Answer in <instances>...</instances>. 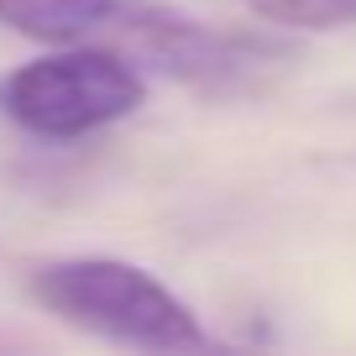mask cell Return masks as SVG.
Wrapping results in <instances>:
<instances>
[{
  "instance_id": "277c9868",
  "label": "cell",
  "mask_w": 356,
  "mask_h": 356,
  "mask_svg": "<svg viewBox=\"0 0 356 356\" xmlns=\"http://www.w3.org/2000/svg\"><path fill=\"white\" fill-rule=\"evenodd\" d=\"M121 0H0V26H11L26 42H84L111 32Z\"/></svg>"
},
{
  "instance_id": "6da1fadb",
  "label": "cell",
  "mask_w": 356,
  "mask_h": 356,
  "mask_svg": "<svg viewBox=\"0 0 356 356\" xmlns=\"http://www.w3.org/2000/svg\"><path fill=\"white\" fill-rule=\"evenodd\" d=\"M26 293L58 325L126 351H200L204 325L184 293L126 257H53L26 273Z\"/></svg>"
},
{
  "instance_id": "3957f363",
  "label": "cell",
  "mask_w": 356,
  "mask_h": 356,
  "mask_svg": "<svg viewBox=\"0 0 356 356\" xmlns=\"http://www.w3.org/2000/svg\"><path fill=\"white\" fill-rule=\"evenodd\" d=\"M111 26L131 47V58H147L157 74H168L184 89H200L210 100H236V95L267 89L293 63V47L278 37L210 26L189 11L157 6V0H121Z\"/></svg>"
},
{
  "instance_id": "5b68a950",
  "label": "cell",
  "mask_w": 356,
  "mask_h": 356,
  "mask_svg": "<svg viewBox=\"0 0 356 356\" xmlns=\"http://www.w3.org/2000/svg\"><path fill=\"white\" fill-rule=\"evenodd\" d=\"M246 11L273 32H299V37L356 26V0H246Z\"/></svg>"
},
{
  "instance_id": "7a4b0ae2",
  "label": "cell",
  "mask_w": 356,
  "mask_h": 356,
  "mask_svg": "<svg viewBox=\"0 0 356 356\" xmlns=\"http://www.w3.org/2000/svg\"><path fill=\"white\" fill-rule=\"evenodd\" d=\"M147 105V74L100 42H58L0 74V115L37 142H84Z\"/></svg>"
}]
</instances>
